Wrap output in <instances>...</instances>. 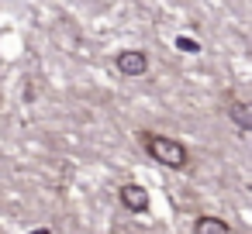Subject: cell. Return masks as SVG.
<instances>
[{
	"label": "cell",
	"instance_id": "obj_2",
	"mask_svg": "<svg viewBox=\"0 0 252 234\" xmlns=\"http://www.w3.org/2000/svg\"><path fill=\"white\" fill-rule=\"evenodd\" d=\"M114 66H118L121 76H142V73L149 69V55L138 52V49H125V52H118Z\"/></svg>",
	"mask_w": 252,
	"mask_h": 234
},
{
	"label": "cell",
	"instance_id": "obj_1",
	"mask_svg": "<svg viewBox=\"0 0 252 234\" xmlns=\"http://www.w3.org/2000/svg\"><path fill=\"white\" fill-rule=\"evenodd\" d=\"M138 141L145 145V152H149L152 162H159V165H169V169H187V165H190L187 145L176 141V138H169V134H149V131H142Z\"/></svg>",
	"mask_w": 252,
	"mask_h": 234
},
{
	"label": "cell",
	"instance_id": "obj_7",
	"mask_svg": "<svg viewBox=\"0 0 252 234\" xmlns=\"http://www.w3.org/2000/svg\"><path fill=\"white\" fill-rule=\"evenodd\" d=\"M35 234H52V231H49V227H42V231H35Z\"/></svg>",
	"mask_w": 252,
	"mask_h": 234
},
{
	"label": "cell",
	"instance_id": "obj_6",
	"mask_svg": "<svg viewBox=\"0 0 252 234\" xmlns=\"http://www.w3.org/2000/svg\"><path fill=\"white\" fill-rule=\"evenodd\" d=\"M176 49H180V52H200L193 38H176Z\"/></svg>",
	"mask_w": 252,
	"mask_h": 234
},
{
	"label": "cell",
	"instance_id": "obj_3",
	"mask_svg": "<svg viewBox=\"0 0 252 234\" xmlns=\"http://www.w3.org/2000/svg\"><path fill=\"white\" fill-rule=\"evenodd\" d=\"M121 203H125L128 210L142 213V210L149 207V193H145L138 182H125V186H121Z\"/></svg>",
	"mask_w": 252,
	"mask_h": 234
},
{
	"label": "cell",
	"instance_id": "obj_5",
	"mask_svg": "<svg viewBox=\"0 0 252 234\" xmlns=\"http://www.w3.org/2000/svg\"><path fill=\"white\" fill-rule=\"evenodd\" d=\"M193 234H231V227H228L221 217H197Z\"/></svg>",
	"mask_w": 252,
	"mask_h": 234
},
{
	"label": "cell",
	"instance_id": "obj_4",
	"mask_svg": "<svg viewBox=\"0 0 252 234\" xmlns=\"http://www.w3.org/2000/svg\"><path fill=\"white\" fill-rule=\"evenodd\" d=\"M228 114H231V121H235L242 131H249V128H252V110H249V104H245V100H238L235 93L228 97Z\"/></svg>",
	"mask_w": 252,
	"mask_h": 234
}]
</instances>
